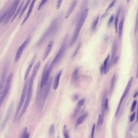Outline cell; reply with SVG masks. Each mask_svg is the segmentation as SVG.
<instances>
[{
    "label": "cell",
    "instance_id": "obj_1",
    "mask_svg": "<svg viewBox=\"0 0 138 138\" xmlns=\"http://www.w3.org/2000/svg\"><path fill=\"white\" fill-rule=\"evenodd\" d=\"M61 22V18H60V17H58L53 20L47 30H46L36 43V47H40V46L42 45L48 38L51 37L56 32L59 28Z\"/></svg>",
    "mask_w": 138,
    "mask_h": 138
},
{
    "label": "cell",
    "instance_id": "obj_2",
    "mask_svg": "<svg viewBox=\"0 0 138 138\" xmlns=\"http://www.w3.org/2000/svg\"><path fill=\"white\" fill-rule=\"evenodd\" d=\"M52 77L49 79V80L45 86V88L43 90V88H41V90L38 92V94L36 97V103L40 105V107L43 108L45 104L46 100L47 99L49 93L51 89V85L52 82Z\"/></svg>",
    "mask_w": 138,
    "mask_h": 138
},
{
    "label": "cell",
    "instance_id": "obj_3",
    "mask_svg": "<svg viewBox=\"0 0 138 138\" xmlns=\"http://www.w3.org/2000/svg\"><path fill=\"white\" fill-rule=\"evenodd\" d=\"M88 8H86L85 9L84 12H83L82 15H81L79 20L78 21L75 27V30L73 34V37L71 39V41L70 43V46H72L77 38L78 36L79 35V33L82 29L83 26L85 21L86 19L87 16L88 14Z\"/></svg>",
    "mask_w": 138,
    "mask_h": 138
},
{
    "label": "cell",
    "instance_id": "obj_4",
    "mask_svg": "<svg viewBox=\"0 0 138 138\" xmlns=\"http://www.w3.org/2000/svg\"><path fill=\"white\" fill-rule=\"evenodd\" d=\"M68 38V37L67 35L64 38L63 41L62 43L61 46L60 48L58 51L55 56V57L54 58L52 61L51 62L50 64L49 65V67L53 69L54 66L60 62V61L61 60L62 58L64 57V54L65 53L66 48H67Z\"/></svg>",
    "mask_w": 138,
    "mask_h": 138
},
{
    "label": "cell",
    "instance_id": "obj_5",
    "mask_svg": "<svg viewBox=\"0 0 138 138\" xmlns=\"http://www.w3.org/2000/svg\"><path fill=\"white\" fill-rule=\"evenodd\" d=\"M41 65V62L38 61L34 66L32 74L30 78L29 82H28V87H27V92H26V97L31 98L32 97L33 93V86L34 82L36 77L38 71Z\"/></svg>",
    "mask_w": 138,
    "mask_h": 138
},
{
    "label": "cell",
    "instance_id": "obj_6",
    "mask_svg": "<svg viewBox=\"0 0 138 138\" xmlns=\"http://www.w3.org/2000/svg\"><path fill=\"white\" fill-rule=\"evenodd\" d=\"M21 0H15L14 3H13L9 11H7V15L5 17V19L3 21V24L4 25L7 24L12 17H13L15 13L18 5H19Z\"/></svg>",
    "mask_w": 138,
    "mask_h": 138
},
{
    "label": "cell",
    "instance_id": "obj_7",
    "mask_svg": "<svg viewBox=\"0 0 138 138\" xmlns=\"http://www.w3.org/2000/svg\"><path fill=\"white\" fill-rule=\"evenodd\" d=\"M48 63H47L43 69L42 75L41 76L40 83V88H42L46 86L49 79V77L52 69L48 67Z\"/></svg>",
    "mask_w": 138,
    "mask_h": 138
},
{
    "label": "cell",
    "instance_id": "obj_8",
    "mask_svg": "<svg viewBox=\"0 0 138 138\" xmlns=\"http://www.w3.org/2000/svg\"><path fill=\"white\" fill-rule=\"evenodd\" d=\"M28 80H26L25 83H24V85L23 86V89H22V92L21 95L20 97V100L18 103V106H17V108L15 113V119L16 118L18 113H19L20 109L23 106V103H24V100H25V97L26 95V92H27V87L28 85Z\"/></svg>",
    "mask_w": 138,
    "mask_h": 138
},
{
    "label": "cell",
    "instance_id": "obj_9",
    "mask_svg": "<svg viewBox=\"0 0 138 138\" xmlns=\"http://www.w3.org/2000/svg\"><path fill=\"white\" fill-rule=\"evenodd\" d=\"M30 40H31L30 37H28L25 40V41L23 42L21 45L19 47L16 53L15 54L14 58L15 62H17L20 60V58L21 57L22 54H23V51H24L25 48L27 47V45L28 44Z\"/></svg>",
    "mask_w": 138,
    "mask_h": 138
},
{
    "label": "cell",
    "instance_id": "obj_10",
    "mask_svg": "<svg viewBox=\"0 0 138 138\" xmlns=\"http://www.w3.org/2000/svg\"><path fill=\"white\" fill-rule=\"evenodd\" d=\"M133 77H132L131 78V79H130L129 83H128L126 87V88L125 89V90L124 91V93H123V95H122L121 99H120V103H119L118 107H117V108L116 114H115V116H117V115L118 114V112H119V111H120V107H121V105H122V103L123 100H124V99L126 97L127 95V93H129V91L132 85V83H133Z\"/></svg>",
    "mask_w": 138,
    "mask_h": 138
},
{
    "label": "cell",
    "instance_id": "obj_11",
    "mask_svg": "<svg viewBox=\"0 0 138 138\" xmlns=\"http://www.w3.org/2000/svg\"><path fill=\"white\" fill-rule=\"evenodd\" d=\"M9 64L7 63L4 66L3 70L2 72L1 77L0 79V94H1L3 93V90L4 84H5V80H6V76H7V72L8 69L9 68Z\"/></svg>",
    "mask_w": 138,
    "mask_h": 138
},
{
    "label": "cell",
    "instance_id": "obj_12",
    "mask_svg": "<svg viewBox=\"0 0 138 138\" xmlns=\"http://www.w3.org/2000/svg\"><path fill=\"white\" fill-rule=\"evenodd\" d=\"M13 76H14L13 73H11L9 74V76H8L7 78L4 89H3V93L1 94L5 97H6L9 93L10 87H11Z\"/></svg>",
    "mask_w": 138,
    "mask_h": 138
},
{
    "label": "cell",
    "instance_id": "obj_13",
    "mask_svg": "<svg viewBox=\"0 0 138 138\" xmlns=\"http://www.w3.org/2000/svg\"><path fill=\"white\" fill-rule=\"evenodd\" d=\"M117 40L115 39L114 40L113 44L111 59V63L112 64L116 63L119 60V58L117 55Z\"/></svg>",
    "mask_w": 138,
    "mask_h": 138
},
{
    "label": "cell",
    "instance_id": "obj_14",
    "mask_svg": "<svg viewBox=\"0 0 138 138\" xmlns=\"http://www.w3.org/2000/svg\"><path fill=\"white\" fill-rule=\"evenodd\" d=\"M77 3V0H73L71 2V4L70 5L68 9H67V12L65 14V18H68L72 14L73 11H74L75 7H76V5Z\"/></svg>",
    "mask_w": 138,
    "mask_h": 138
},
{
    "label": "cell",
    "instance_id": "obj_15",
    "mask_svg": "<svg viewBox=\"0 0 138 138\" xmlns=\"http://www.w3.org/2000/svg\"><path fill=\"white\" fill-rule=\"evenodd\" d=\"M36 0H32V1L31 2L30 6H29V9H28V12H27V14L26 15V17L24 18V19L22 21V23L21 24V25H23V24H24V23L26 21H27V20H28L29 17L30 16L32 12H33V9L34 5H35V2H36Z\"/></svg>",
    "mask_w": 138,
    "mask_h": 138
},
{
    "label": "cell",
    "instance_id": "obj_16",
    "mask_svg": "<svg viewBox=\"0 0 138 138\" xmlns=\"http://www.w3.org/2000/svg\"><path fill=\"white\" fill-rule=\"evenodd\" d=\"M54 43V42L53 41H51L50 42H49L47 46L46 47L45 50L44 51L43 56L42 60L43 61L46 60L48 55H49V54L51 51V49L53 47Z\"/></svg>",
    "mask_w": 138,
    "mask_h": 138
},
{
    "label": "cell",
    "instance_id": "obj_17",
    "mask_svg": "<svg viewBox=\"0 0 138 138\" xmlns=\"http://www.w3.org/2000/svg\"><path fill=\"white\" fill-rule=\"evenodd\" d=\"M36 55H34L32 60H31V62H30V63H29V65L28 66V68H27V70H26V72H25V76H24V80H27L28 79V76L29 75V73H30V72H31V70L32 69V67H33V65L34 63H35V61L36 59Z\"/></svg>",
    "mask_w": 138,
    "mask_h": 138
},
{
    "label": "cell",
    "instance_id": "obj_18",
    "mask_svg": "<svg viewBox=\"0 0 138 138\" xmlns=\"http://www.w3.org/2000/svg\"><path fill=\"white\" fill-rule=\"evenodd\" d=\"M12 105H11V106H10L9 108L8 109L7 114H6V116L5 117V119H4L3 122H2L1 126V131H2L4 129V127H5V126L6 125L8 121V120H9L10 115L11 111H12Z\"/></svg>",
    "mask_w": 138,
    "mask_h": 138
},
{
    "label": "cell",
    "instance_id": "obj_19",
    "mask_svg": "<svg viewBox=\"0 0 138 138\" xmlns=\"http://www.w3.org/2000/svg\"><path fill=\"white\" fill-rule=\"evenodd\" d=\"M62 71L61 70L56 75V76L55 77L54 80V84H53V88L54 90H56L58 88V87L59 84V81L61 75L62 74Z\"/></svg>",
    "mask_w": 138,
    "mask_h": 138
},
{
    "label": "cell",
    "instance_id": "obj_20",
    "mask_svg": "<svg viewBox=\"0 0 138 138\" xmlns=\"http://www.w3.org/2000/svg\"><path fill=\"white\" fill-rule=\"evenodd\" d=\"M31 100V99H30V98H26L25 103H24V106H23V108H22L21 112L20 113V115H19V118H21L25 113V112H26V110Z\"/></svg>",
    "mask_w": 138,
    "mask_h": 138
},
{
    "label": "cell",
    "instance_id": "obj_21",
    "mask_svg": "<svg viewBox=\"0 0 138 138\" xmlns=\"http://www.w3.org/2000/svg\"><path fill=\"white\" fill-rule=\"evenodd\" d=\"M124 17H123L121 19L120 22L119 23V28L117 31L118 32V36L120 38H121L122 34L123 27H124Z\"/></svg>",
    "mask_w": 138,
    "mask_h": 138
},
{
    "label": "cell",
    "instance_id": "obj_22",
    "mask_svg": "<svg viewBox=\"0 0 138 138\" xmlns=\"http://www.w3.org/2000/svg\"><path fill=\"white\" fill-rule=\"evenodd\" d=\"M84 103L85 100L84 99H82L78 101L75 108V111H74L75 114H77L78 113V112H79V111L80 110L81 107L83 106H84Z\"/></svg>",
    "mask_w": 138,
    "mask_h": 138
},
{
    "label": "cell",
    "instance_id": "obj_23",
    "mask_svg": "<svg viewBox=\"0 0 138 138\" xmlns=\"http://www.w3.org/2000/svg\"><path fill=\"white\" fill-rule=\"evenodd\" d=\"M109 56L108 55L107 57H106L105 60V61H104V63L103 65L104 67V74H106L108 72L109 70V67L110 66H109L108 65V61L109 60Z\"/></svg>",
    "mask_w": 138,
    "mask_h": 138
},
{
    "label": "cell",
    "instance_id": "obj_24",
    "mask_svg": "<svg viewBox=\"0 0 138 138\" xmlns=\"http://www.w3.org/2000/svg\"><path fill=\"white\" fill-rule=\"evenodd\" d=\"M87 116V113H85L84 114L81 116L80 117H79L76 121V126H78L79 125L82 124L85 120Z\"/></svg>",
    "mask_w": 138,
    "mask_h": 138
},
{
    "label": "cell",
    "instance_id": "obj_25",
    "mask_svg": "<svg viewBox=\"0 0 138 138\" xmlns=\"http://www.w3.org/2000/svg\"><path fill=\"white\" fill-rule=\"evenodd\" d=\"M79 75V70L77 68L75 69L74 70V72H73L72 76V82L73 83H76L78 80Z\"/></svg>",
    "mask_w": 138,
    "mask_h": 138
},
{
    "label": "cell",
    "instance_id": "obj_26",
    "mask_svg": "<svg viewBox=\"0 0 138 138\" xmlns=\"http://www.w3.org/2000/svg\"><path fill=\"white\" fill-rule=\"evenodd\" d=\"M116 0H113L112 2H111V3L110 4V5H109L107 8L106 9L105 12L103 14V15H102V16L101 17V19H102V18H105V17L107 15L108 12L109 11V10H110V9H111V8L114 6V5H115V3H116Z\"/></svg>",
    "mask_w": 138,
    "mask_h": 138
},
{
    "label": "cell",
    "instance_id": "obj_27",
    "mask_svg": "<svg viewBox=\"0 0 138 138\" xmlns=\"http://www.w3.org/2000/svg\"><path fill=\"white\" fill-rule=\"evenodd\" d=\"M32 0H27V1L26 2L25 5H24V6L23 7V8L22 9L21 11L20 12V14H19V18L21 17L23 15V14H24V13L26 11V9H27V7L29 5V4L31 3V1H32Z\"/></svg>",
    "mask_w": 138,
    "mask_h": 138
},
{
    "label": "cell",
    "instance_id": "obj_28",
    "mask_svg": "<svg viewBox=\"0 0 138 138\" xmlns=\"http://www.w3.org/2000/svg\"><path fill=\"white\" fill-rule=\"evenodd\" d=\"M120 13V9H119L118 12L117 13L116 17L115 18V32H116V33H117V30H118V21H119V17Z\"/></svg>",
    "mask_w": 138,
    "mask_h": 138
},
{
    "label": "cell",
    "instance_id": "obj_29",
    "mask_svg": "<svg viewBox=\"0 0 138 138\" xmlns=\"http://www.w3.org/2000/svg\"><path fill=\"white\" fill-rule=\"evenodd\" d=\"M23 3H24V2H22V3H21V4L20 5L19 7L18 8L17 11L15 13V14L14 15V17H13L12 19V21H11V22H12L13 21H14V20L15 19V18L17 16V15H18L19 14H20V12H21L20 11H21L22 8V7L23 6Z\"/></svg>",
    "mask_w": 138,
    "mask_h": 138
},
{
    "label": "cell",
    "instance_id": "obj_30",
    "mask_svg": "<svg viewBox=\"0 0 138 138\" xmlns=\"http://www.w3.org/2000/svg\"><path fill=\"white\" fill-rule=\"evenodd\" d=\"M99 19V17L98 16L97 18H96V19L94 20V22H93L92 26V28H91L92 31H94L96 29V26H97V24H98V22Z\"/></svg>",
    "mask_w": 138,
    "mask_h": 138
},
{
    "label": "cell",
    "instance_id": "obj_31",
    "mask_svg": "<svg viewBox=\"0 0 138 138\" xmlns=\"http://www.w3.org/2000/svg\"><path fill=\"white\" fill-rule=\"evenodd\" d=\"M116 77L115 75H113V77L112 78L111 82V92H112L113 91V89L115 86V82H116Z\"/></svg>",
    "mask_w": 138,
    "mask_h": 138
},
{
    "label": "cell",
    "instance_id": "obj_32",
    "mask_svg": "<svg viewBox=\"0 0 138 138\" xmlns=\"http://www.w3.org/2000/svg\"><path fill=\"white\" fill-rule=\"evenodd\" d=\"M30 135L27 132V127H25L23 130L21 138H29Z\"/></svg>",
    "mask_w": 138,
    "mask_h": 138
},
{
    "label": "cell",
    "instance_id": "obj_33",
    "mask_svg": "<svg viewBox=\"0 0 138 138\" xmlns=\"http://www.w3.org/2000/svg\"><path fill=\"white\" fill-rule=\"evenodd\" d=\"M7 11H6L3 13L1 15H0V24H1V23L5 19V17L7 15Z\"/></svg>",
    "mask_w": 138,
    "mask_h": 138
},
{
    "label": "cell",
    "instance_id": "obj_34",
    "mask_svg": "<svg viewBox=\"0 0 138 138\" xmlns=\"http://www.w3.org/2000/svg\"><path fill=\"white\" fill-rule=\"evenodd\" d=\"M55 132V126L54 124L52 125L49 129V134L50 135L54 134Z\"/></svg>",
    "mask_w": 138,
    "mask_h": 138
},
{
    "label": "cell",
    "instance_id": "obj_35",
    "mask_svg": "<svg viewBox=\"0 0 138 138\" xmlns=\"http://www.w3.org/2000/svg\"><path fill=\"white\" fill-rule=\"evenodd\" d=\"M48 1V0H42L41 3L40 5H39V6L38 7V10H40L43 7L44 5H45V3H47V2Z\"/></svg>",
    "mask_w": 138,
    "mask_h": 138
},
{
    "label": "cell",
    "instance_id": "obj_36",
    "mask_svg": "<svg viewBox=\"0 0 138 138\" xmlns=\"http://www.w3.org/2000/svg\"><path fill=\"white\" fill-rule=\"evenodd\" d=\"M63 1V0H58V1L57 2L56 5V9L57 10L59 9L61 6Z\"/></svg>",
    "mask_w": 138,
    "mask_h": 138
},
{
    "label": "cell",
    "instance_id": "obj_37",
    "mask_svg": "<svg viewBox=\"0 0 138 138\" xmlns=\"http://www.w3.org/2000/svg\"><path fill=\"white\" fill-rule=\"evenodd\" d=\"M103 117H102V115H100L99 116L98 119V126H99L100 125H101L103 124Z\"/></svg>",
    "mask_w": 138,
    "mask_h": 138
},
{
    "label": "cell",
    "instance_id": "obj_38",
    "mask_svg": "<svg viewBox=\"0 0 138 138\" xmlns=\"http://www.w3.org/2000/svg\"><path fill=\"white\" fill-rule=\"evenodd\" d=\"M95 127H96V125L94 124L92 126V133H91V138H94V130H95Z\"/></svg>",
    "mask_w": 138,
    "mask_h": 138
},
{
    "label": "cell",
    "instance_id": "obj_39",
    "mask_svg": "<svg viewBox=\"0 0 138 138\" xmlns=\"http://www.w3.org/2000/svg\"><path fill=\"white\" fill-rule=\"evenodd\" d=\"M5 98V97H4L2 94H1V95L0 96V108L2 106V104L3 103V101H4Z\"/></svg>",
    "mask_w": 138,
    "mask_h": 138
},
{
    "label": "cell",
    "instance_id": "obj_40",
    "mask_svg": "<svg viewBox=\"0 0 138 138\" xmlns=\"http://www.w3.org/2000/svg\"><path fill=\"white\" fill-rule=\"evenodd\" d=\"M113 19H114V16H113V15H111L110 18L108 22V26H110V25H111L113 21Z\"/></svg>",
    "mask_w": 138,
    "mask_h": 138
},
{
    "label": "cell",
    "instance_id": "obj_41",
    "mask_svg": "<svg viewBox=\"0 0 138 138\" xmlns=\"http://www.w3.org/2000/svg\"><path fill=\"white\" fill-rule=\"evenodd\" d=\"M80 44H79V45H78L77 47L76 50H75V52H74V53H73V57H75V56H76V55H77V53L78 51H79V49H80Z\"/></svg>",
    "mask_w": 138,
    "mask_h": 138
},
{
    "label": "cell",
    "instance_id": "obj_42",
    "mask_svg": "<svg viewBox=\"0 0 138 138\" xmlns=\"http://www.w3.org/2000/svg\"><path fill=\"white\" fill-rule=\"evenodd\" d=\"M136 104H137V101H136V100H135V101H134L133 102V103H132V111H133L134 110L135 107L136 106Z\"/></svg>",
    "mask_w": 138,
    "mask_h": 138
},
{
    "label": "cell",
    "instance_id": "obj_43",
    "mask_svg": "<svg viewBox=\"0 0 138 138\" xmlns=\"http://www.w3.org/2000/svg\"><path fill=\"white\" fill-rule=\"evenodd\" d=\"M64 138H69V136L67 133L66 129L65 126H64Z\"/></svg>",
    "mask_w": 138,
    "mask_h": 138
},
{
    "label": "cell",
    "instance_id": "obj_44",
    "mask_svg": "<svg viewBox=\"0 0 138 138\" xmlns=\"http://www.w3.org/2000/svg\"><path fill=\"white\" fill-rule=\"evenodd\" d=\"M135 115H136V113L134 112L133 113V114L130 117V122H132V121H134V118H135Z\"/></svg>",
    "mask_w": 138,
    "mask_h": 138
},
{
    "label": "cell",
    "instance_id": "obj_45",
    "mask_svg": "<svg viewBox=\"0 0 138 138\" xmlns=\"http://www.w3.org/2000/svg\"><path fill=\"white\" fill-rule=\"evenodd\" d=\"M100 72H101V74L103 75L104 73V70L103 65H102L100 67Z\"/></svg>",
    "mask_w": 138,
    "mask_h": 138
},
{
    "label": "cell",
    "instance_id": "obj_46",
    "mask_svg": "<svg viewBox=\"0 0 138 138\" xmlns=\"http://www.w3.org/2000/svg\"><path fill=\"white\" fill-rule=\"evenodd\" d=\"M137 16L136 17V28L135 29V32L137 33Z\"/></svg>",
    "mask_w": 138,
    "mask_h": 138
},
{
    "label": "cell",
    "instance_id": "obj_47",
    "mask_svg": "<svg viewBox=\"0 0 138 138\" xmlns=\"http://www.w3.org/2000/svg\"><path fill=\"white\" fill-rule=\"evenodd\" d=\"M78 95H73V99L74 100H77L78 99Z\"/></svg>",
    "mask_w": 138,
    "mask_h": 138
},
{
    "label": "cell",
    "instance_id": "obj_48",
    "mask_svg": "<svg viewBox=\"0 0 138 138\" xmlns=\"http://www.w3.org/2000/svg\"><path fill=\"white\" fill-rule=\"evenodd\" d=\"M137 95H138V93L137 92V93H136L134 94V98H135V97L137 96Z\"/></svg>",
    "mask_w": 138,
    "mask_h": 138
},
{
    "label": "cell",
    "instance_id": "obj_49",
    "mask_svg": "<svg viewBox=\"0 0 138 138\" xmlns=\"http://www.w3.org/2000/svg\"><path fill=\"white\" fill-rule=\"evenodd\" d=\"M127 3H129L130 0H126Z\"/></svg>",
    "mask_w": 138,
    "mask_h": 138
}]
</instances>
